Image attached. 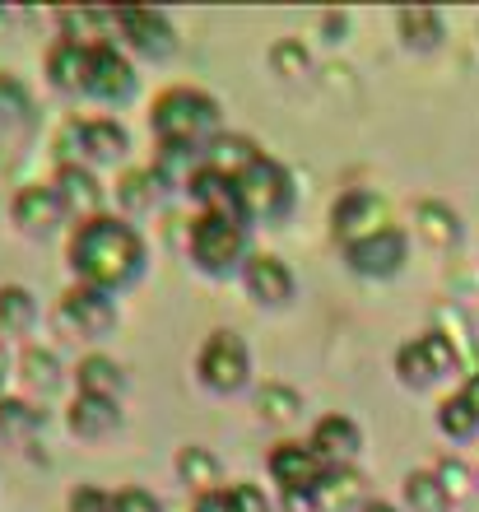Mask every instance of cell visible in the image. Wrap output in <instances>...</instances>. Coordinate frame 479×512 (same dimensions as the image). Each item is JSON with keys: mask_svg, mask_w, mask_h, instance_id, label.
Returning <instances> with one entry per match:
<instances>
[{"mask_svg": "<svg viewBox=\"0 0 479 512\" xmlns=\"http://www.w3.org/2000/svg\"><path fill=\"white\" fill-rule=\"evenodd\" d=\"M140 261H145V243L131 224L121 219H84L75 238H70V266L84 284H98V289H121L140 275Z\"/></svg>", "mask_w": 479, "mask_h": 512, "instance_id": "1", "label": "cell"}, {"mask_svg": "<svg viewBox=\"0 0 479 512\" xmlns=\"http://www.w3.org/2000/svg\"><path fill=\"white\" fill-rule=\"evenodd\" d=\"M219 126V103L196 89H168L154 103V131L163 145H200Z\"/></svg>", "mask_w": 479, "mask_h": 512, "instance_id": "2", "label": "cell"}, {"mask_svg": "<svg viewBox=\"0 0 479 512\" xmlns=\"http://www.w3.org/2000/svg\"><path fill=\"white\" fill-rule=\"evenodd\" d=\"M238 196H242V210L247 219H280L293 201V187H289V173H284L275 159H256L247 173L238 177Z\"/></svg>", "mask_w": 479, "mask_h": 512, "instance_id": "3", "label": "cell"}, {"mask_svg": "<svg viewBox=\"0 0 479 512\" xmlns=\"http://www.w3.org/2000/svg\"><path fill=\"white\" fill-rule=\"evenodd\" d=\"M191 252L210 275H224L228 266H238L242 252H247V229L233 224V219L219 215H200L191 224Z\"/></svg>", "mask_w": 479, "mask_h": 512, "instance_id": "4", "label": "cell"}, {"mask_svg": "<svg viewBox=\"0 0 479 512\" xmlns=\"http://www.w3.org/2000/svg\"><path fill=\"white\" fill-rule=\"evenodd\" d=\"M396 368H400V378L410 382V387H428V382L456 373V350H452V340L442 336V331H428V336H414L410 345H400Z\"/></svg>", "mask_w": 479, "mask_h": 512, "instance_id": "5", "label": "cell"}, {"mask_svg": "<svg viewBox=\"0 0 479 512\" xmlns=\"http://www.w3.org/2000/svg\"><path fill=\"white\" fill-rule=\"evenodd\" d=\"M200 378L214 391H238L247 382V345L233 331H214L200 350Z\"/></svg>", "mask_w": 479, "mask_h": 512, "instance_id": "6", "label": "cell"}, {"mask_svg": "<svg viewBox=\"0 0 479 512\" xmlns=\"http://www.w3.org/2000/svg\"><path fill=\"white\" fill-rule=\"evenodd\" d=\"M326 471H331V466H326V461L312 452V443H307V447L303 443H280L275 452H270V475H275V480L289 489L293 503H303L307 494L317 489V480Z\"/></svg>", "mask_w": 479, "mask_h": 512, "instance_id": "7", "label": "cell"}, {"mask_svg": "<svg viewBox=\"0 0 479 512\" xmlns=\"http://www.w3.org/2000/svg\"><path fill=\"white\" fill-rule=\"evenodd\" d=\"M386 229V205L377 201V191H349L335 201V238L345 247H359L363 238Z\"/></svg>", "mask_w": 479, "mask_h": 512, "instance_id": "8", "label": "cell"}, {"mask_svg": "<svg viewBox=\"0 0 479 512\" xmlns=\"http://www.w3.org/2000/svg\"><path fill=\"white\" fill-rule=\"evenodd\" d=\"M61 312H66L70 326H80L84 336H94V340L117 326V298L107 294V289H98V284H84V280L66 294Z\"/></svg>", "mask_w": 479, "mask_h": 512, "instance_id": "9", "label": "cell"}, {"mask_svg": "<svg viewBox=\"0 0 479 512\" xmlns=\"http://www.w3.org/2000/svg\"><path fill=\"white\" fill-rule=\"evenodd\" d=\"M187 191L196 196L200 205H205V215L233 219V224H242V219H247L242 196H238V182H233V177H224L219 168H196V173H191V182H187Z\"/></svg>", "mask_w": 479, "mask_h": 512, "instance_id": "10", "label": "cell"}, {"mask_svg": "<svg viewBox=\"0 0 479 512\" xmlns=\"http://www.w3.org/2000/svg\"><path fill=\"white\" fill-rule=\"evenodd\" d=\"M135 89V70L131 61L112 47V42H98L94 47V61H89V94L107 98V103H117Z\"/></svg>", "mask_w": 479, "mask_h": 512, "instance_id": "11", "label": "cell"}, {"mask_svg": "<svg viewBox=\"0 0 479 512\" xmlns=\"http://www.w3.org/2000/svg\"><path fill=\"white\" fill-rule=\"evenodd\" d=\"M400 261H405V233L391 229V224L373 238H363L359 247H349V266L359 275H396Z\"/></svg>", "mask_w": 479, "mask_h": 512, "instance_id": "12", "label": "cell"}, {"mask_svg": "<svg viewBox=\"0 0 479 512\" xmlns=\"http://www.w3.org/2000/svg\"><path fill=\"white\" fill-rule=\"evenodd\" d=\"M117 24H121V33L131 38L135 52H145V56H168L177 47L168 19H163V14H154V10H121Z\"/></svg>", "mask_w": 479, "mask_h": 512, "instance_id": "13", "label": "cell"}, {"mask_svg": "<svg viewBox=\"0 0 479 512\" xmlns=\"http://www.w3.org/2000/svg\"><path fill=\"white\" fill-rule=\"evenodd\" d=\"M359 447H363V433H359V424H354L349 415H326L317 429H312V452H317L326 466L349 461Z\"/></svg>", "mask_w": 479, "mask_h": 512, "instance_id": "14", "label": "cell"}, {"mask_svg": "<svg viewBox=\"0 0 479 512\" xmlns=\"http://www.w3.org/2000/svg\"><path fill=\"white\" fill-rule=\"evenodd\" d=\"M61 215H66V205L52 187H24L14 196V224L24 233H52Z\"/></svg>", "mask_w": 479, "mask_h": 512, "instance_id": "15", "label": "cell"}, {"mask_svg": "<svg viewBox=\"0 0 479 512\" xmlns=\"http://www.w3.org/2000/svg\"><path fill=\"white\" fill-rule=\"evenodd\" d=\"M70 140L80 145V159L117 163L126 154V131L117 122H70Z\"/></svg>", "mask_w": 479, "mask_h": 512, "instance_id": "16", "label": "cell"}, {"mask_svg": "<svg viewBox=\"0 0 479 512\" xmlns=\"http://www.w3.org/2000/svg\"><path fill=\"white\" fill-rule=\"evenodd\" d=\"M52 191L61 196V205H66V210H75V215H84V219H98L103 187L94 182V173H89V168H80V163H66V168L56 173Z\"/></svg>", "mask_w": 479, "mask_h": 512, "instance_id": "17", "label": "cell"}, {"mask_svg": "<svg viewBox=\"0 0 479 512\" xmlns=\"http://www.w3.org/2000/svg\"><path fill=\"white\" fill-rule=\"evenodd\" d=\"M247 289L261 303H289L293 298V275L280 256H252L247 261Z\"/></svg>", "mask_w": 479, "mask_h": 512, "instance_id": "18", "label": "cell"}, {"mask_svg": "<svg viewBox=\"0 0 479 512\" xmlns=\"http://www.w3.org/2000/svg\"><path fill=\"white\" fill-rule=\"evenodd\" d=\"M89 61H94V47H80V42H61L52 56H47V70H52V84L66 89V94H89Z\"/></svg>", "mask_w": 479, "mask_h": 512, "instance_id": "19", "label": "cell"}, {"mask_svg": "<svg viewBox=\"0 0 479 512\" xmlns=\"http://www.w3.org/2000/svg\"><path fill=\"white\" fill-rule=\"evenodd\" d=\"M121 424V410L117 401H103V396H75L70 405V429L80 433V438H103Z\"/></svg>", "mask_w": 479, "mask_h": 512, "instance_id": "20", "label": "cell"}, {"mask_svg": "<svg viewBox=\"0 0 479 512\" xmlns=\"http://www.w3.org/2000/svg\"><path fill=\"white\" fill-rule=\"evenodd\" d=\"M354 499H359V480H354L349 471H340V466H331L303 503L307 508H317V512H340V508H349Z\"/></svg>", "mask_w": 479, "mask_h": 512, "instance_id": "21", "label": "cell"}, {"mask_svg": "<svg viewBox=\"0 0 479 512\" xmlns=\"http://www.w3.org/2000/svg\"><path fill=\"white\" fill-rule=\"evenodd\" d=\"M121 387H126V378H121V368L112 364V359L94 354V359H84V364H80V396H103V401H117Z\"/></svg>", "mask_w": 479, "mask_h": 512, "instance_id": "22", "label": "cell"}, {"mask_svg": "<svg viewBox=\"0 0 479 512\" xmlns=\"http://www.w3.org/2000/svg\"><path fill=\"white\" fill-rule=\"evenodd\" d=\"M405 503H410V512H447L452 494L442 489V480L433 471H414L405 480Z\"/></svg>", "mask_w": 479, "mask_h": 512, "instance_id": "23", "label": "cell"}, {"mask_svg": "<svg viewBox=\"0 0 479 512\" xmlns=\"http://www.w3.org/2000/svg\"><path fill=\"white\" fill-rule=\"evenodd\" d=\"M210 159H214L210 168H219L224 177H233V182H238V177L247 173V168H252V163L261 159V154H256L252 140H242V135H228V140H214Z\"/></svg>", "mask_w": 479, "mask_h": 512, "instance_id": "24", "label": "cell"}, {"mask_svg": "<svg viewBox=\"0 0 479 512\" xmlns=\"http://www.w3.org/2000/svg\"><path fill=\"white\" fill-rule=\"evenodd\" d=\"M177 475H182L187 485L214 494V485H219V461H214L205 447H182V452H177Z\"/></svg>", "mask_w": 479, "mask_h": 512, "instance_id": "25", "label": "cell"}, {"mask_svg": "<svg viewBox=\"0 0 479 512\" xmlns=\"http://www.w3.org/2000/svg\"><path fill=\"white\" fill-rule=\"evenodd\" d=\"M33 317H38V303H33L28 289H19V284L0 289V326H5V331H28Z\"/></svg>", "mask_w": 479, "mask_h": 512, "instance_id": "26", "label": "cell"}, {"mask_svg": "<svg viewBox=\"0 0 479 512\" xmlns=\"http://www.w3.org/2000/svg\"><path fill=\"white\" fill-rule=\"evenodd\" d=\"M28 126V94L24 84L10 80V75H0V131L14 135Z\"/></svg>", "mask_w": 479, "mask_h": 512, "instance_id": "27", "label": "cell"}, {"mask_svg": "<svg viewBox=\"0 0 479 512\" xmlns=\"http://www.w3.org/2000/svg\"><path fill=\"white\" fill-rule=\"evenodd\" d=\"M400 33H405V42L410 47H438L442 38V19L433 10H400Z\"/></svg>", "mask_w": 479, "mask_h": 512, "instance_id": "28", "label": "cell"}, {"mask_svg": "<svg viewBox=\"0 0 479 512\" xmlns=\"http://www.w3.org/2000/svg\"><path fill=\"white\" fill-rule=\"evenodd\" d=\"M438 424L447 438H475L479 433V419L475 410L466 405V396H452V401H442L438 405Z\"/></svg>", "mask_w": 479, "mask_h": 512, "instance_id": "29", "label": "cell"}, {"mask_svg": "<svg viewBox=\"0 0 479 512\" xmlns=\"http://www.w3.org/2000/svg\"><path fill=\"white\" fill-rule=\"evenodd\" d=\"M419 229H424L428 243H452L456 238V215L438 201H424L419 205Z\"/></svg>", "mask_w": 479, "mask_h": 512, "instance_id": "30", "label": "cell"}, {"mask_svg": "<svg viewBox=\"0 0 479 512\" xmlns=\"http://www.w3.org/2000/svg\"><path fill=\"white\" fill-rule=\"evenodd\" d=\"M261 410H266L270 419H293V415H298V391L280 387V382H270V387L261 391Z\"/></svg>", "mask_w": 479, "mask_h": 512, "instance_id": "31", "label": "cell"}, {"mask_svg": "<svg viewBox=\"0 0 479 512\" xmlns=\"http://www.w3.org/2000/svg\"><path fill=\"white\" fill-rule=\"evenodd\" d=\"M154 182H159L154 173H131L126 182H121V201L131 205V210H145V205H154Z\"/></svg>", "mask_w": 479, "mask_h": 512, "instance_id": "32", "label": "cell"}, {"mask_svg": "<svg viewBox=\"0 0 479 512\" xmlns=\"http://www.w3.org/2000/svg\"><path fill=\"white\" fill-rule=\"evenodd\" d=\"M270 66L280 70L284 80H293V75H303V70H307V52H303V42H280V47L270 52Z\"/></svg>", "mask_w": 479, "mask_h": 512, "instance_id": "33", "label": "cell"}, {"mask_svg": "<svg viewBox=\"0 0 479 512\" xmlns=\"http://www.w3.org/2000/svg\"><path fill=\"white\" fill-rule=\"evenodd\" d=\"M0 429L5 433H28V429H38V410L24 401H5L0 405Z\"/></svg>", "mask_w": 479, "mask_h": 512, "instance_id": "34", "label": "cell"}, {"mask_svg": "<svg viewBox=\"0 0 479 512\" xmlns=\"http://www.w3.org/2000/svg\"><path fill=\"white\" fill-rule=\"evenodd\" d=\"M24 368H28L24 378L33 382V387H52V382H56V359H52V354L28 350V354H24Z\"/></svg>", "mask_w": 479, "mask_h": 512, "instance_id": "35", "label": "cell"}, {"mask_svg": "<svg viewBox=\"0 0 479 512\" xmlns=\"http://www.w3.org/2000/svg\"><path fill=\"white\" fill-rule=\"evenodd\" d=\"M112 512H163V508L154 494H145V489H121L117 499H112Z\"/></svg>", "mask_w": 479, "mask_h": 512, "instance_id": "36", "label": "cell"}, {"mask_svg": "<svg viewBox=\"0 0 479 512\" xmlns=\"http://www.w3.org/2000/svg\"><path fill=\"white\" fill-rule=\"evenodd\" d=\"M228 499H233V508L238 512H270V499L256 485H233L228 489Z\"/></svg>", "mask_w": 479, "mask_h": 512, "instance_id": "37", "label": "cell"}, {"mask_svg": "<svg viewBox=\"0 0 479 512\" xmlns=\"http://www.w3.org/2000/svg\"><path fill=\"white\" fill-rule=\"evenodd\" d=\"M433 475L442 480V489H447L452 499H456V494H466V466H461V461H442Z\"/></svg>", "mask_w": 479, "mask_h": 512, "instance_id": "38", "label": "cell"}, {"mask_svg": "<svg viewBox=\"0 0 479 512\" xmlns=\"http://www.w3.org/2000/svg\"><path fill=\"white\" fill-rule=\"evenodd\" d=\"M70 512H112V499H103L98 489H80V494L70 499Z\"/></svg>", "mask_w": 479, "mask_h": 512, "instance_id": "39", "label": "cell"}, {"mask_svg": "<svg viewBox=\"0 0 479 512\" xmlns=\"http://www.w3.org/2000/svg\"><path fill=\"white\" fill-rule=\"evenodd\" d=\"M196 512H238V508H233V499H228V489H214V494H200Z\"/></svg>", "mask_w": 479, "mask_h": 512, "instance_id": "40", "label": "cell"}, {"mask_svg": "<svg viewBox=\"0 0 479 512\" xmlns=\"http://www.w3.org/2000/svg\"><path fill=\"white\" fill-rule=\"evenodd\" d=\"M461 396H466V405H470V410H475V419H479V373L466 382V391H461Z\"/></svg>", "mask_w": 479, "mask_h": 512, "instance_id": "41", "label": "cell"}, {"mask_svg": "<svg viewBox=\"0 0 479 512\" xmlns=\"http://www.w3.org/2000/svg\"><path fill=\"white\" fill-rule=\"evenodd\" d=\"M363 512H396V508H391V503H368Z\"/></svg>", "mask_w": 479, "mask_h": 512, "instance_id": "42", "label": "cell"}]
</instances>
